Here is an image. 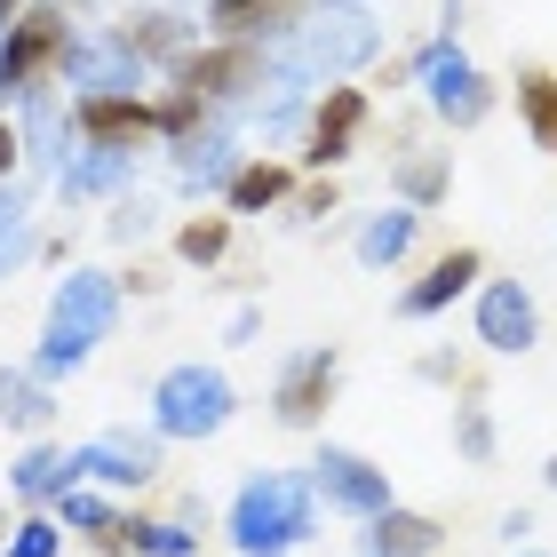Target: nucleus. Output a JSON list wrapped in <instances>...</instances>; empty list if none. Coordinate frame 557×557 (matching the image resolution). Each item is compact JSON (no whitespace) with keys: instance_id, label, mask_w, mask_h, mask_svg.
I'll return each mask as SVG.
<instances>
[{"instance_id":"nucleus-1","label":"nucleus","mask_w":557,"mask_h":557,"mask_svg":"<svg viewBox=\"0 0 557 557\" xmlns=\"http://www.w3.org/2000/svg\"><path fill=\"white\" fill-rule=\"evenodd\" d=\"M120 295H128V278H112V271H96V263H72L57 278V295H48V326H40V350L24 367L40 374L48 391L64 383V374H81L96 359V343L120 326Z\"/></svg>"},{"instance_id":"nucleus-2","label":"nucleus","mask_w":557,"mask_h":557,"mask_svg":"<svg viewBox=\"0 0 557 557\" xmlns=\"http://www.w3.org/2000/svg\"><path fill=\"white\" fill-rule=\"evenodd\" d=\"M223 534H232L239 557H295L319 534V494L302 470H256L223 510Z\"/></svg>"},{"instance_id":"nucleus-3","label":"nucleus","mask_w":557,"mask_h":557,"mask_svg":"<svg viewBox=\"0 0 557 557\" xmlns=\"http://www.w3.org/2000/svg\"><path fill=\"white\" fill-rule=\"evenodd\" d=\"M263 57L302 72L311 88H335V81H350V72H367L374 57H383V24H374L367 9H302L295 33L271 40Z\"/></svg>"},{"instance_id":"nucleus-4","label":"nucleus","mask_w":557,"mask_h":557,"mask_svg":"<svg viewBox=\"0 0 557 557\" xmlns=\"http://www.w3.org/2000/svg\"><path fill=\"white\" fill-rule=\"evenodd\" d=\"M232 414H239V391H232V374L208 367V359H184V367H168L160 383H151V430H160V438L199 446Z\"/></svg>"},{"instance_id":"nucleus-5","label":"nucleus","mask_w":557,"mask_h":557,"mask_svg":"<svg viewBox=\"0 0 557 557\" xmlns=\"http://www.w3.org/2000/svg\"><path fill=\"white\" fill-rule=\"evenodd\" d=\"M407 72H414L422 112L438 120V128H478V120L494 112V81L470 64V48H462V40H446V33H438V40H422Z\"/></svg>"},{"instance_id":"nucleus-6","label":"nucleus","mask_w":557,"mask_h":557,"mask_svg":"<svg viewBox=\"0 0 557 557\" xmlns=\"http://www.w3.org/2000/svg\"><path fill=\"white\" fill-rule=\"evenodd\" d=\"M64 96H151V64L120 40V24H81L57 57Z\"/></svg>"},{"instance_id":"nucleus-7","label":"nucleus","mask_w":557,"mask_h":557,"mask_svg":"<svg viewBox=\"0 0 557 557\" xmlns=\"http://www.w3.org/2000/svg\"><path fill=\"white\" fill-rule=\"evenodd\" d=\"M247 160H256V151H247V136H239L223 112H208V120L184 128V136H168V184L184 191V199H223Z\"/></svg>"},{"instance_id":"nucleus-8","label":"nucleus","mask_w":557,"mask_h":557,"mask_svg":"<svg viewBox=\"0 0 557 557\" xmlns=\"http://www.w3.org/2000/svg\"><path fill=\"white\" fill-rule=\"evenodd\" d=\"M72 462H81V486H104V494H144L151 478L168 470V438L160 430H136V422H112L96 430V438L72 446Z\"/></svg>"},{"instance_id":"nucleus-9","label":"nucleus","mask_w":557,"mask_h":557,"mask_svg":"<svg viewBox=\"0 0 557 557\" xmlns=\"http://www.w3.org/2000/svg\"><path fill=\"white\" fill-rule=\"evenodd\" d=\"M302 478H311L319 510H335V518H350V525H367V518L398 510V494H391V470H374L367 454H350V446H319Z\"/></svg>"},{"instance_id":"nucleus-10","label":"nucleus","mask_w":557,"mask_h":557,"mask_svg":"<svg viewBox=\"0 0 557 557\" xmlns=\"http://www.w3.org/2000/svg\"><path fill=\"white\" fill-rule=\"evenodd\" d=\"M16 136H24V184H57V168L81 151V128H72V96L57 81H40L16 104Z\"/></svg>"},{"instance_id":"nucleus-11","label":"nucleus","mask_w":557,"mask_h":557,"mask_svg":"<svg viewBox=\"0 0 557 557\" xmlns=\"http://www.w3.org/2000/svg\"><path fill=\"white\" fill-rule=\"evenodd\" d=\"M470 326H478V343H486L494 359H525V350L542 343V302H534L525 278H478Z\"/></svg>"},{"instance_id":"nucleus-12","label":"nucleus","mask_w":557,"mask_h":557,"mask_svg":"<svg viewBox=\"0 0 557 557\" xmlns=\"http://www.w3.org/2000/svg\"><path fill=\"white\" fill-rule=\"evenodd\" d=\"M343 383V359H335V343H302L287 367H278V383H271V414L278 430H311L326 414V398H335Z\"/></svg>"},{"instance_id":"nucleus-13","label":"nucleus","mask_w":557,"mask_h":557,"mask_svg":"<svg viewBox=\"0 0 557 557\" xmlns=\"http://www.w3.org/2000/svg\"><path fill=\"white\" fill-rule=\"evenodd\" d=\"M367 120H374V104H367V88H319V104H311V128H302V168H343L350 151H359V136H367Z\"/></svg>"},{"instance_id":"nucleus-14","label":"nucleus","mask_w":557,"mask_h":557,"mask_svg":"<svg viewBox=\"0 0 557 557\" xmlns=\"http://www.w3.org/2000/svg\"><path fill=\"white\" fill-rule=\"evenodd\" d=\"M112 24H120V40H128L151 72H175V64L199 48V24H191L184 9H168V0H136V9H120Z\"/></svg>"},{"instance_id":"nucleus-15","label":"nucleus","mask_w":557,"mask_h":557,"mask_svg":"<svg viewBox=\"0 0 557 557\" xmlns=\"http://www.w3.org/2000/svg\"><path fill=\"white\" fill-rule=\"evenodd\" d=\"M72 486H81V462H72V446H57V438H33L9 462V502L16 510H57Z\"/></svg>"},{"instance_id":"nucleus-16","label":"nucleus","mask_w":557,"mask_h":557,"mask_svg":"<svg viewBox=\"0 0 557 557\" xmlns=\"http://www.w3.org/2000/svg\"><path fill=\"white\" fill-rule=\"evenodd\" d=\"M136 191V144H81L72 160L57 168V199H120Z\"/></svg>"},{"instance_id":"nucleus-17","label":"nucleus","mask_w":557,"mask_h":557,"mask_svg":"<svg viewBox=\"0 0 557 557\" xmlns=\"http://www.w3.org/2000/svg\"><path fill=\"white\" fill-rule=\"evenodd\" d=\"M72 128L81 144H160L151 96H72Z\"/></svg>"},{"instance_id":"nucleus-18","label":"nucleus","mask_w":557,"mask_h":557,"mask_svg":"<svg viewBox=\"0 0 557 557\" xmlns=\"http://www.w3.org/2000/svg\"><path fill=\"white\" fill-rule=\"evenodd\" d=\"M311 0H208V40H247V48H271L295 33V16Z\"/></svg>"},{"instance_id":"nucleus-19","label":"nucleus","mask_w":557,"mask_h":557,"mask_svg":"<svg viewBox=\"0 0 557 557\" xmlns=\"http://www.w3.org/2000/svg\"><path fill=\"white\" fill-rule=\"evenodd\" d=\"M478 278H486V256H478V247H446V256L398 295V311H407V319H438V311H454V302L478 287Z\"/></svg>"},{"instance_id":"nucleus-20","label":"nucleus","mask_w":557,"mask_h":557,"mask_svg":"<svg viewBox=\"0 0 557 557\" xmlns=\"http://www.w3.org/2000/svg\"><path fill=\"white\" fill-rule=\"evenodd\" d=\"M422 208H407V199H391V208H374L367 223H359V239H350V256H359L367 271H398L422 247Z\"/></svg>"},{"instance_id":"nucleus-21","label":"nucleus","mask_w":557,"mask_h":557,"mask_svg":"<svg viewBox=\"0 0 557 557\" xmlns=\"http://www.w3.org/2000/svg\"><path fill=\"white\" fill-rule=\"evenodd\" d=\"M33 191H40V184H24V175H9V184H0V278H16L24 263L40 256V215H33Z\"/></svg>"},{"instance_id":"nucleus-22","label":"nucleus","mask_w":557,"mask_h":557,"mask_svg":"<svg viewBox=\"0 0 557 557\" xmlns=\"http://www.w3.org/2000/svg\"><path fill=\"white\" fill-rule=\"evenodd\" d=\"M438 542H446L438 518H422V510H383V518H367L359 557H430Z\"/></svg>"},{"instance_id":"nucleus-23","label":"nucleus","mask_w":557,"mask_h":557,"mask_svg":"<svg viewBox=\"0 0 557 557\" xmlns=\"http://www.w3.org/2000/svg\"><path fill=\"white\" fill-rule=\"evenodd\" d=\"M48 422H57V391H48L33 367H0V430H24V438H40Z\"/></svg>"},{"instance_id":"nucleus-24","label":"nucleus","mask_w":557,"mask_h":557,"mask_svg":"<svg viewBox=\"0 0 557 557\" xmlns=\"http://www.w3.org/2000/svg\"><path fill=\"white\" fill-rule=\"evenodd\" d=\"M287 191H295V168L287 160H247L239 175H232V191H223V208L232 215H263V208H287Z\"/></svg>"},{"instance_id":"nucleus-25","label":"nucleus","mask_w":557,"mask_h":557,"mask_svg":"<svg viewBox=\"0 0 557 557\" xmlns=\"http://www.w3.org/2000/svg\"><path fill=\"white\" fill-rule=\"evenodd\" d=\"M391 191L407 199V208H438V199L454 191V160L446 151H398V168H391Z\"/></svg>"},{"instance_id":"nucleus-26","label":"nucleus","mask_w":557,"mask_h":557,"mask_svg":"<svg viewBox=\"0 0 557 557\" xmlns=\"http://www.w3.org/2000/svg\"><path fill=\"white\" fill-rule=\"evenodd\" d=\"M518 128L534 151H557V72H518Z\"/></svg>"},{"instance_id":"nucleus-27","label":"nucleus","mask_w":557,"mask_h":557,"mask_svg":"<svg viewBox=\"0 0 557 557\" xmlns=\"http://www.w3.org/2000/svg\"><path fill=\"white\" fill-rule=\"evenodd\" d=\"M120 549L136 557H199L191 518H120Z\"/></svg>"},{"instance_id":"nucleus-28","label":"nucleus","mask_w":557,"mask_h":557,"mask_svg":"<svg viewBox=\"0 0 557 557\" xmlns=\"http://www.w3.org/2000/svg\"><path fill=\"white\" fill-rule=\"evenodd\" d=\"M57 518H64V534H88V542L120 549V510H112L104 486H72V494L57 502Z\"/></svg>"},{"instance_id":"nucleus-29","label":"nucleus","mask_w":557,"mask_h":557,"mask_svg":"<svg viewBox=\"0 0 557 557\" xmlns=\"http://www.w3.org/2000/svg\"><path fill=\"white\" fill-rule=\"evenodd\" d=\"M175 256H184L191 271H215L223 256H232V215H199V223H184V232H175Z\"/></svg>"},{"instance_id":"nucleus-30","label":"nucleus","mask_w":557,"mask_h":557,"mask_svg":"<svg viewBox=\"0 0 557 557\" xmlns=\"http://www.w3.org/2000/svg\"><path fill=\"white\" fill-rule=\"evenodd\" d=\"M104 232H112L120 247H144L151 232H160V199H151V191H120L112 215H104Z\"/></svg>"},{"instance_id":"nucleus-31","label":"nucleus","mask_w":557,"mask_h":557,"mask_svg":"<svg viewBox=\"0 0 557 557\" xmlns=\"http://www.w3.org/2000/svg\"><path fill=\"white\" fill-rule=\"evenodd\" d=\"M57 549H64V518L57 510H24L16 534L0 542V557H57Z\"/></svg>"},{"instance_id":"nucleus-32","label":"nucleus","mask_w":557,"mask_h":557,"mask_svg":"<svg viewBox=\"0 0 557 557\" xmlns=\"http://www.w3.org/2000/svg\"><path fill=\"white\" fill-rule=\"evenodd\" d=\"M454 446H462V462H494V414L486 407H454Z\"/></svg>"},{"instance_id":"nucleus-33","label":"nucleus","mask_w":557,"mask_h":557,"mask_svg":"<svg viewBox=\"0 0 557 557\" xmlns=\"http://www.w3.org/2000/svg\"><path fill=\"white\" fill-rule=\"evenodd\" d=\"M16 168H24V136H16V120L0 112V184H9Z\"/></svg>"},{"instance_id":"nucleus-34","label":"nucleus","mask_w":557,"mask_h":557,"mask_svg":"<svg viewBox=\"0 0 557 557\" xmlns=\"http://www.w3.org/2000/svg\"><path fill=\"white\" fill-rule=\"evenodd\" d=\"M256 335H263V311H256V302H247V311H232V326H223V343H232V350H247Z\"/></svg>"},{"instance_id":"nucleus-35","label":"nucleus","mask_w":557,"mask_h":557,"mask_svg":"<svg viewBox=\"0 0 557 557\" xmlns=\"http://www.w3.org/2000/svg\"><path fill=\"white\" fill-rule=\"evenodd\" d=\"M319 215H335V184H319V191L295 199V223H319Z\"/></svg>"},{"instance_id":"nucleus-36","label":"nucleus","mask_w":557,"mask_h":557,"mask_svg":"<svg viewBox=\"0 0 557 557\" xmlns=\"http://www.w3.org/2000/svg\"><path fill=\"white\" fill-rule=\"evenodd\" d=\"M525 534H534V518H525V510H502V542H510V549H518Z\"/></svg>"},{"instance_id":"nucleus-37","label":"nucleus","mask_w":557,"mask_h":557,"mask_svg":"<svg viewBox=\"0 0 557 557\" xmlns=\"http://www.w3.org/2000/svg\"><path fill=\"white\" fill-rule=\"evenodd\" d=\"M438 33H446V40L462 33V0H438Z\"/></svg>"},{"instance_id":"nucleus-38","label":"nucleus","mask_w":557,"mask_h":557,"mask_svg":"<svg viewBox=\"0 0 557 557\" xmlns=\"http://www.w3.org/2000/svg\"><path fill=\"white\" fill-rule=\"evenodd\" d=\"M311 9H367V0H311Z\"/></svg>"},{"instance_id":"nucleus-39","label":"nucleus","mask_w":557,"mask_h":557,"mask_svg":"<svg viewBox=\"0 0 557 557\" xmlns=\"http://www.w3.org/2000/svg\"><path fill=\"white\" fill-rule=\"evenodd\" d=\"M542 486H549V494H557V454H549V470H542Z\"/></svg>"},{"instance_id":"nucleus-40","label":"nucleus","mask_w":557,"mask_h":557,"mask_svg":"<svg viewBox=\"0 0 557 557\" xmlns=\"http://www.w3.org/2000/svg\"><path fill=\"white\" fill-rule=\"evenodd\" d=\"M9 534H16V518H9V510H0V542H9Z\"/></svg>"},{"instance_id":"nucleus-41","label":"nucleus","mask_w":557,"mask_h":557,"mask_svg":"<svg viewBox=\"0 0 557 557\" xmlns=\"http://www.w3.org/2000/svg\"><path fill=\"white\" fill-rule=\"evenodd\" d=\"M104 9H136V0H104Z\"/></svg>"},{"instance_id":"nucleus-42","label":"nucleus","mask_w":557,"mask_h":557,"mask_svg":"<svg viewBox=\"0 0 557 557\" xmlns=\"http://www.w3.org/2000/svg\"><path fill=\"white\" fill-rule=\"evenodd\" d=\"M518 557H549V549H518Z\"/></svg>"},{"instance_id":"nucleus-43","label":"nucleus","mask_w":557,"mask_h":557,"mask_svg":"<svg viewBox=\"0 0 557 557\" xmlns=\"http://www.w3.org/2000/svg\"><path fill=\"white\" fill-rule=\"evenodd\" d=\"M168 9H191V0H168Z\"/></svg>"},{"instance_id":"nucleus-44","label":"nucleus","mask_w":557,"mask_h":557,"mask_svg":"<svg viewBox=\"0 0 557 557\" xmlns=\"http://www.w3.org/2000/svg\"><path fill=\"white\" fill-rule=\"evenodd\" d=\"M0 40H9V24H0Z\"/></svg>"}]
</instances>
